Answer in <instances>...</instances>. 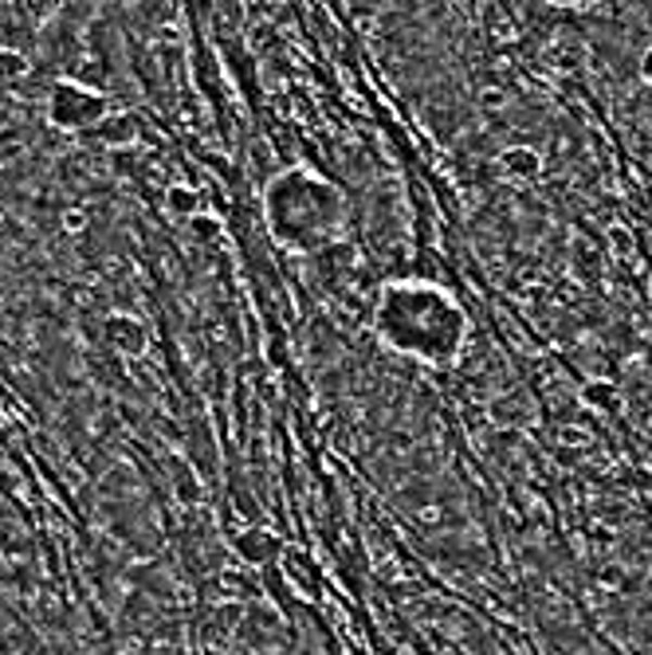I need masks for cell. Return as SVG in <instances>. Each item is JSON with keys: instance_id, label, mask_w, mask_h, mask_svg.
<instances>
[{"instance_id": "1", "label": "cell", "mask_w": 652, "mask_h": 655, "mask_svg": "<svg viewBox=\"0 0 652 655\" xmlns=\"http://www.w3.org/2000/svg\"><path fill=\"white\" fill-rule=\"evenodd\" d=\"M370 326L385 349L425 365H452L468 342L464 307L452 298V291L425 279H401L382 287Z\"/></svg>"}, {"instance_id": "2", "label": "cell", "mask_w": 652, "mask_h": 655, "mask_svg": "<svg viewBox=\"0 0 652 655\" xmlns=\"http://www.w3.org/2000/svg\"><path fill=\"white\" fill-rule=\"evenodd\" d=\"M264 216L271 236L295 256H319L346 228L350 205L327 177L311 169H283L264 189Z\"/></svg>"}, {"instance_id": "3", "label": "cell", "mask_w": 652, "mask_h": 655, "mask_svg": "<svg viewBox=\"0 0 652 655\" xmlns=\"http://www.w3.org/2000/svg\"><path fill=\"white\" fill-rule=\"evenodd\" d=\"M503 169H508L511 177H523V181H530V177H539L542 162L535 150H527V145H515V150H508L503 154Z\"/></svg>"}, {"instance_id": "4", "label": "cell", "mask_w": 652, "mask_h": 655, "mask_svg": "<svg viewBox=\"0 0 652 655\" xmlns=\"http://www.w3.org/2000/svg\"><path fill=\"white\" fill-rule=\"evenodd\" d=\"M641 79H644V82H652V48L641 55Z\"/></svg>"}]
</instances>
